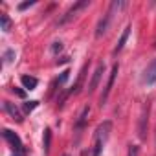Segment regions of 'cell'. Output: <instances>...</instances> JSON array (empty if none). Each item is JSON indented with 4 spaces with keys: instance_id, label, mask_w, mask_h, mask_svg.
<instances>
[{
    "instance_id": "cell-1",
    "label": "cell",
    "mask_w": 156,
    "mask_h": 156,
    "mask_svg": "<svg viewBox=\"0 0 156 156\" xmlns=\"http://www.w3.org/2000/svg\"><path fill=\"white\" fill-rule=\"evenodd\" d=\"M110 130H112V121H103L96 129V134H94V154L92 156H99L101 154V149H103L105 141L108 140Z\"/></svg>"
},
{
    "instance_id": "cell-2",
    "label": "cell",
    "mask_w": 156,
    "mask_h": 156,
    "mask_svg": "<svg viewBox=\"0 0 156 156\" xmlns=\"http://www.w3.org/2000/svg\"><path fill=\"white\" fill-rule=\"evenodd\" d=\"M125 6V2H119V0H114V2L110 4V8H108V11L103 15V19L98 22V28H96V37L99 39V37H103L105 33H107V30H108V24H110V20H112V17H114V13L119 9V8H123Z\"/></svg>"
},
{
    "instance_id": "cell-3",
    "label": "cell",
    "mask_w": 156,
    "mask_h": 156,
    "mask_svg": "<svg viewBox=\"0 0 156 156\" xmlns=\"http://www.w3.org/2000/svg\"><path fill=\"white\" fill-rule=\"evenodd\" d=\"M88 4H90V2H88V0H81V2H75V4H73V6H72V8H70V9H68L66 13H64V17H62L61 20H59V24L62 26V24H66V22H70V20H72V19H73V17H75L77 13H79L81 9H85V8H88Z\"/></svg>"
},
{
    "instance_id": "cell-4",
    "label": "cell",
    "mask_w": 156,
    "mask_h": 156,
    "mask_svg": "<svg viewBox=\"0 0 156 156\" xmlns=\"http://www.w3.org/2000/svg\"><path fill=\"white\" fill-rule=\"evenodd\" d=\"M118 70H119V66H118V64H114V66H112V70H110L108 81H107V87H105V90H103V94H101V98H99V105H101V107L107 103V99H108V96H110V90H112V87H114L116 75H118Z\"/></svg>"
},
{
    "instance_id": "cell-5",
    "label": "cell",
    "mask_w": 156,
    "mask_h": 156,
    "mask_svg": "<svg viewBox=\"0 0 156 156\" xmlns=\"http://www.w3.org/2000/svg\"><path fill=\"white\" fill-rule=\"evenodd\" d=\"M2 136H4V140L15 149V152H24V147H22V141H20V138L13 132V130H9V129H4L2 130Z\"/></svg>"
},
{
    "instance_id": "cell-6",
    "label": "cell",
    "mask_w": 156,
    "mask_h": 156,
    "mask_svg": "<svg viewBox=\"0 0 156 156\" xmlns=\"http://www.w3.org/2000/svg\"><path fill=\"white\" fill-rule=\"evenodd\" d=\"M143 83H147V85L156 83V59H152L149 62V66L145 68V72H143Z\"/></svg>"
},
{
    "instance_id": "cell-7",
    "label": "cell",
    "mask_w": 156,
    "mask_h": 156,
    "mask_svg": "<svg viewBox=\"0 0 156 156\" xmlns=\"http://www.w3.org/2000/svg\"><path fill=\"white\" fill-rule=\"evenodd\" d=\"M147 121H149V103L143 107L141 116H140V127H138V134L141 140H145V132H147Z\"/></svg>"
},
{
    "instance_id": "cell-8",
    "label": "cell",
    "mask_w": 156,
    "mask_h": 156,
    "mask_svg": "<svg viewBox=\"0 0 156 156\" xmlns=\"http://www.w3.org/2000/svg\"><path fill=\"white\" fill-rule=\"evenodd\" d=\"M103 72H105V64H98V68H96V72H94V75H92V79H90V83H88V92H94V90L98 88Z\"/></svg>"
},
{
    "instance_id": "cell-9",
    "label": "cell",
    "mask_w": 156,
    "mask_h": 156,
    "mask_svg": "<svg viewBox=\"0 0 156 156\" xmlns=\"http://www.w3.org/2000/svg\"><path fill=\"white\" fill-rule=\"evenodd\" d=\"M4 108H6V112L13 118V119H17L19 123L22 121V114H20V110L13 105V103H9V101H4Z\"/></svg>"
},
{
    "instance_id": "cell-10",
    "label": "cell",
    "mask_w": 156,
    "mask_h": 156,
    "mask_svg": "<svg viewBox=\"0 0 156 156\" xmlns=\"http://www.w3.org/2000/svg\"><path fill=\"white\" fill-rule=\"evenodd\" d=\"M129 35H130V26H127L125 30H123V33H121V37H119V41H118V44H116V48H114V55H118L121 50H123V46H125V42H127V39H129Z\"/></svg>"
},
{
    "instance_id": "cell-11",
    "label": "cell",
    "mask_w": 156,
    "mask_h": 156,
    "mask_svg": "<svg viewBox=\"0 0 156 156\" xmlns=\"http://www.w3.org/2000/svg\"><path fill=\"white\" fill-rule=\"evenodd\" d=\"M20 81H22V85H24L26 90H35L37 85H39V81L35 79V77H31V75H22Z\"/></svg>"
},
{
    "instance_id": "cell-12",
    "label": "cell",
    "mask_w": 156,
    "mask_h": 156,
    "mask_svg": "<svg viewBox=\"0 0 156 156\" xmlns=\"http://www.w3.org/2000/svg\"><path fill=\"white\" fill-rule=\"evenodd\" d=\"M88 114H90V107H85L83 112H81V116H79V119H77V123H75V129H77V130L85 127V123H87V119H88Z\"/></svg>"
},
{
    "instance_id": "cell-13",
    "label": "cell",
    "mask_w": 156,
    "mask_h": 156,
    "mask_svg": "<svg viewBox=\"0 0 156 156\" xmlns=\"http://www.w3.org/2000/svg\"><path fill=\"white\" fill-rule=\"evenodd\" d=\"M0 30H2V31H9L11 30V19L6 13L0 15Z\"/></svg>"
},
{
    "instance_id": "cell-14",
    "label": "cell",
    "mask_w": 156,
    "mask_h": 156,
    "mask_svg": "<svg viewBox=\"0 0 156 156\" xmlns=\"http://www.w3.org/2000/svg\"><path fill=\"white\" fill-rule=\"evenodd\" d=\"M42 143H44V151H46V154H48V152H50V143H51V130H50V129L44 130V140H42Z\"/></svg>"
},
{
    "instance_id": "cell-15",
    "label": "cell",
    "mask_w": 156,
    "mask_h": 156,
    "mask_svg": "<svg viewBox=\"0 0 156 156\" xmlns=\"http://www.w3.org/2000/svg\"><path fill=\"white\" fill-rule=\"evenodd\" d=\"M37 105H39V101H28V103H24V110L26 112H31Z\"/></svg>"
},
{
    "instance_id": "cell-16",
    "label": "cell",
    "mask_w": 156,
    "mask_h": 156,
    "mask_svg": "<svg viewBox=\"0 0 156 156\" xmlns=\"http://www.w3.org/2000/svg\"><path fill=\"white\" fill-rule=\"evenodd\" d=\"M68 73H70V70H64V72L61 73V77H59V79L55 81V85H62V83H64V81L68 79Z\"/></svg>"
},
{
    "instance_id": "cell-17",
    "label": "cell",
    "mask_w": 156,
    "mask_h": 156,
    "mask_svg": "<svg viewBox=\"0 0 156 156\" xmlns=\"http://www.w3.org/2000/svg\"><path fill=\"white\" fill-rule=\"evenodd\" d=\"M13 57H15V51H13V50H8V51L4 53V61H6V62H11Z\"/></svg>"
},
{
    "instance_id": "cell-18",
    "label": "cell",
    "mask_w": 156,
    "mask_h": 156,
    "mask_svg": "<svg viewBox=\"0 0 156 156\" xmlns=\"http://www.w3.org/2000/svg\"><path fill=\"white\" fill-rule=\"evenodd\" d=\"M61 50H62V42H53V46H51V53H55V55H57Z\"/></svg>"
},
{
    "instance_id": "cell-19",
    "label": "cell",
    "mask_w": 156,
    "mask_h": 156,
    "mask_svg": "<svg viewBox=\"0 0 156 156\" xmlns=\"http://www.w3.org/2000/svg\"><path fill=\"white\" fill-rule=\"evenodd\" d=\"M140 154V147L138 145H130V149H129V156H138Z\"/></svg>"
},
{
    "instance_id": "cell-20",
    "label": "cell",
    "mask_w": 156,
    "mask_h": 156,
    "mask_svg": "<svg viewBox=\"0 0 156 156\" xmlns=\"http://www.w3.org/2000/svg\"><path fill=\"white\" fill-rule=\"evenodd\" d=\"M35 4V0H30V2H22V4H19V9L22 11V9H26V8H30V6H33Z\"/></svg>"
},
{
    "instance_id": "cell-21",
    "label": "cell",
    "mask_w": 156,
    "mask_h": 156,
    "mask_svg": "<svg viewBox=\"0 0 156 156\" xmlns=\"http://www.w3.org/2000/svg\"><path fill=\"white\" fill-rule=\"evenodd\" d=\"M13 92H15L19 98H26V90H22V88H17V87H15V88H13Z\"/></svg>"
},
{
    "instance_id": "cell-22",
    "label": "cell",
    "mask_w": 156,
    "mask_h": 156,
    "mask_svg": "<svg viewBox=\"0 0 156 156\" xmlns=\"http://www.w3.org/2000/svg\"><path fill=\"white\" fill-rule=\"evenodd\" d=\"M13 156H24V152H15Z\"/></svg>"
},
{
    "instance_id": "cell-23",
    "label": "cell",
    "mask_w": 156,
    "mask_h": 156,
    "mask_svg": "<svg viewBox=\"0 0 156 156\" xmlns=\"http://www.w3.org/2000/svg\"><path fill=\"white\" fill-rule=\"evenodd\" d=\"M64 156H70V154H64Z\"/></svg>"
}]
</instances>
